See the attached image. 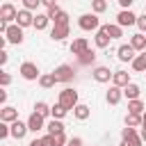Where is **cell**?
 <instances>
[{"label":"cell","instance_id":"cell-47","mask_svg":"<svg viewBox=\"0 0 146 146\" xmlns=\"http://www.w3.org/2000/svg\"><path fill=\"white\" fill-rule=\"evenodd\" d=\"M141 119H144V123H146V112H144V114H141Z\"/></svg>","mask_w":146,"mask_h":146},{"label":"cell","instance_id":"cell-40","mask_svg":"<svg viewBox=\"0 0 146 146\" xmlns=\"http://www.w3.org/2000/svg\"><path fill=\"white\" fill-rule=\"evenodd\" d=\"M66 146H82V139H80V137H71Z\"/></svg>","mask_w":146,"mask_h":146},{"label":"cell","instance_id":"cell-44","mask_svg":"<svg viewBox=\"0 0 146 146\" xmlns=\"http://www.w3.org/2000/svg\"><path fill=\"white\" fill-rule=\"evenodd\" d=\"M41 5H46V7H52V5H57V0H41Z\"/></svg>","mask_w":146,"mask_h":146},{"label":"cell","instance_id":"cell-13","mask_svg":"<svg viewBox=\"0 0 146 146\" xmlns=\"http://www.w3.org/2000/svg\"><path fill=\"white\" fill-rule=\"evenodd\" d=\"M9 125H11V137H14V139H23V137L27 135V130H30L27 121L23 123V121H18V119H16L14 123H9Z\"/></svg>","mask_w":146,"mask_h":146},{"label":"cell","instance_id":"cell-15","mask_svg":"<svg viewBox=\"0 0 146 146\" xmlns=\"http://www.w3.org/2000/svg\"><path fill=\"white\" fill-rule=\"evenodd\" d=\"M68 32H71L68 25H52V30H50V39H52V41H64V39L68 36Z\"/></svg>","mask_w":146,"mask_h":146},{"label":"cell","instance_id":"cell-33","mask_svg":"<svg viewBox=\"0 0 146 146\" xmlns=\"http://www.w3.org/2000/svg\"><path fill=\"white\" fill-rule=\"evenodd\" d=\"M91 9H94V14L107 11V0H91Z\"/></svg>","mask_w":146,"mask_h":146},{"label":"cell","instance_id":"cell-16","mask_svg":"<svg viewBox=\"0 0 146 146\" xmlns=\"http://www.w3.org/2000/svg\"><path fill=\"white\" fill-rule=\"evenodd\" d=\"M128 43H130V46H132L137 52H144V50H146V34H144V32H139V34H132Z\"/></svg>","mask_w":146,"mask_h":146},{"label":"cell","instance_id":"cell-25","mask_svg":"<svg viewBox=\"0 0 146 146\" xmlns=\"http://www.w3.org/2000/svg\"><path fill=\"white\" fill-rule=\"evenodd\" d=\"M89 114H91V112H89V107H87V105H82V103H78V105L73 107V116H75V119H80V121L89 119Z\"/></svg>","mask_w":146,"mask_h":146},{"label":"cell","instance_id":"cell-2","mask_svg":"<svg viewBox=\"0 0 146 146\" xmlns=\"http://www.w3.org/2000/svg\"><path fill=\"white\" fill-rule=\"evenodd\" d=\"M5 39H7L9 43H16V46L23 43V39H25V36H23V27H21L18 23H9V25H7V32H5Z\"/></svg>","mask_w":146,"mask_h":146},{"label":"cell","instance_id":"cell-7","mask_svg":"<svg viewBox=\"0 0 146 146\" xmlns=\"http://www.w3.org/2000/svg\"><path fill=\"white\" fill-rule=\"evenodd\" d=\"M110 41H112V36L107 34V27L105 25H100L98 30H96V36H94V43H96V48H107L110 46Z\"/></svg>","mask_w":146,"mask_h":146},{"label":"cell","instance_id":"cell-3","mask_svg":"<svg viewBox=\"0 0 146 146\" xmlns=\"http://www.w3.org/2000/svg\"><path fill=\"white\" fill-rule=\"evenodd\" d=\"M18 73H21L25 80H39V78H41L39 66H36L34 62H23V64H21V68H18Z\"/></svg>","mask_w":146,"mask_h":146},{"label":"cell","instance_id":"cell-5","mask_svg":"<svg viewBox=\"0 0 146 146\" xmlns=\"http://www.w3.org/2000/svg\"><path fill=\"white\" fill-rule=\"evenodd\" d=\"M59 103H62V105H66L68 110H73V107L78 105V91H75V89H71V87L62 89V91H59Z\"/></svg>","mask_w":146,"mask_h":146},{"label":"cell","instance_id":"cell-30","mask_svg":"<svg viewBox=\"0 0 146 146\" xmlns=\"http://www.w3.org/2000/svg\"><path fill=\"white\" fill-rule=\"evenodd\" d=\"M66 114H68V107H66V105H62V103L57 100V103L52 105V119H64Z\"/></svg>","mask_w":146,"mask_h":146},{"label":"cell","instance_id":"cell-37","mask_svg":"<svg viewBox=\"0 0 146 146\" xmlns=\"http://www.w3.org/2000/svg\"><path fill=\"white\" fill-rule=\"evenodd\" d=\"M137 27L146 34V14H141V16H137Z\"/></svg>","mask_w":146,"mask_h":146},{"label":"cell","instance_id":"cell-10","mask_svg":"<svg viewBox=\"0 0 146 146\" xmlns=\"http://www.w3.org/2000/svg\"><path fill=\"white\" fill-rule=\"evenodd\" d=\"M116 23H119L121 27H128V25H137V16H135L130 9H121V11L116 14Z\"/></svg>","mask_w":146,"mask_h":146},{"label":"cell","instance_id":"cell-1","mask_svg":"<svg viewBox=\"0 0 146 146\" xmlns=\"http://www.w3.org/2000/svg\"><path fill=\"white\" fill-rule=\"evenodd\" d=\"M78 25H80V30H84V32H91V30H98L100 27V21H98V14H82L80 18H78Z\"/></svg>","mask_w":146,"mask_h":146},{"label":"cell","instance_id":"cell-46","mask_svg":"<svg viewBox=\"0 0 146 146\" xmlns=\"http://www.w3.org/2000/svg\"><path fill=\"white\" fill-rule=\"evenodd\" d=\"M139 135H141V139L146 141V123H141V132H139Z\"/></svg>","mask_w":146,"mask_h":146},{"label":"cell","instance_id":"cell-21","mask_svg":"<svg viewBox=\"0 0 146 146\" xmlns=\"http://www.w3.org/2000/svg\"><path fill=\"white\" fill-rule=\"evenodd\" d=\"M39 84H41L43 89H52V87L57 84V78H55V73H41V78H39Z\"/></svg>","mask_w":146,"mask_h":146},{"label":"cell","instance_id":"cell-18","mask_svg":"<svg viewBox=\"0 0 146 146\" xmlns=\"http://www.w3.org/2000/svg\"><path fill=\"white\" fill-rule=\"evenodd\" d=\"M112 84H116V87H125V84H130V73L128 71H114V75H112Z\"/></svg>","mask_w":146,"mask_h":146},{"label":"cell","instance_id":"cell-45","mask_svg":"<svg viewBox=\"0 0 146 146\" xmlns=\"http://www.w3.org/2000/svg\"><path fill=\"white\" fill-rule=\"evenodd\" d=\"M30 146H46V144H43L41 139H32V141H30Z\"/></svg>","mask_w":146,"mask_h":146},{"label":"cell","instance_id":"cell-23","mask_svg":"<svg viewBox=\"0 0 146 146\" xmlns=\"http://www.w3.org/2000/svg\"><path fill=\"white\" fill-rule=\"evenodd\" d=\"M48 23H50V16H48V14H36V16H34V25H32V27H34V30H46V27H48Z\"/></svg>","mask_w":146,"mask_h":146},{"label":"cell","instance_id":"cell-31","mask_svg":"<svg viewBox=\"0 0 146 146\" xmlns=\"http://www.w3.org/2000/svg\"><path fill=\"white\" fill-rule=\"evenodd\" d=\"M141 144H144V139H141V135L137 132V135H132V137L121 139V144H119V146H141Z\"/></svg>","mask_w":146,"mask_h":146},{"label":"cell","instance_id":"cell-11","mask_svg":"<svg viewBox=\"0 0 146 146\" xmlns=\"http://www.w3.org/2000/svg\"><path fill=\"white\" fill-rule=\"evenodd\" d=\"M27 125H30V132H39L46 128V116H41L39 112H32L27 119Z\"/></svg>","mask_w":146,"mask_h":146},{"label":"cell","instance_id":"cell-9","mask_svg":"<svg viewBox=\"0 0 146 146\" xmlns=\"http://www.w3.org/2000/svg\"><path fill=\"white\" fill-rule=\"evenodd\" d=\"M16 16H18V9H16L11 2H5V5L0 7V21L11 23V21H16Z\"/></svg>","mask_w":146,"mask_h":146},{"label":"cell","instance_id":"cell-39","mask_svg":"<svg viewBox=\"0 0 146 146\" xmlns=\"http://www.w3.org/2000/svg\"><path fill=\"white\" fill-rule=\"evenodd\" d=\"M41 141H43L46 146H55V137H52V135H46V137H41Z\"/></svg>","mask_w":146,"mask_h":146},{"label":"cell","instance_id":"cell-27","mask_svg":"<svg viewBox=\"0 0 146 146\" xmlns=\"http://www.w3.org/2000/svg\"><path fill=\"white\" fill-rule=\"evenodd\" d=\"M141 123H144L141 114H135V112H128V114H125V125H130V128H137V125H141Z\"/></svg>","mask_w":146,"mask_h":146},{"label":"cell","instance_id":"cell-22","mask_svg":"<svg viewBox=\"0 0 146 146\" xmlns=\"http://www.w3.org/2000/svg\"><path fill=\"white\" fill-rule=\"evenodd\" d=\"M130 64H132V71H137V73L146 71V50H144L141 55H137V57H135V59H132Z\"/></svg>","mask_w":146,"mask_h":146},{"label":"cell","instance_id":"cell-28","mask_svg":"<svg viewBox=\"0 0 146 146\" xmlns=\"http://www.w3.org/2000/svg\"><path fill=\"white\" fill-rule=\"evenodd\" d=\"M46 130H48V135H57V132H64V123H62V119H52V121L46 125Z\"/></svg>","mask_w":146,"mask_h":146},{"label":"cell","instance_id":"cell-35","mask_svg":"<svg viewBox=\"0 0 146 146\" xmlns=\"http://www.w3.org/2000/svg\"><path fill=\"white\" fill-rule=\"evenodd\" d=\"M52 137H55V146H66V144H68V139H66L64 132H57V135H52Z\"/></svg>","mask_w":146,"mask_h":146},{"label":"cell","instance_id":"cell-29","mask_svg":"<svg viewBox=\"0 0 146 146\" xmlns=\"http://www.w3.org/2000/svg\"><path fill=\"white\" fill-rule=\"evenodd\" d=\"M34 112H39L41 116H52V107H50L48 103H43V100H36V105H34Z\"/></svg>","mask_w":146,"mask_h":146},{"label":"cell","instance_id":"cell-8","mask_svg":"<svg viewBox=\"0 0 146 146\" xmlns=\"http://www.w3.org/2000/svg\"><path fill=\"white\" fill-rule=\"evenodd\" d=\"M137 50L130 46V43H121L119 48H116V57H119V62H132L137 55H135Z\"/></svg>","mask_w":146,"mask_h":146},{"label":"cell","instance_id":"cell-43","mask_svg":"<svg viewBox=\"0 0 146 146\" xmlns=\"http://www.w3.org/2000/svg\"><path fill=\"white\" fill-rule=\"evenodd\" d=\"M0 103H2V105H5V103H7V91H5V89H2V91H0Z\"/></svg>","mask_w":146,"mask_h":146},{"label":"cell","instance_id":"cell-32","mask_svg":"<svg viewBox=\"0 0 146 146\" xmlns=\"http://www.w3.org/2000/svg\"><path fill=\"white\" fill-rule=\"evenodd\" d=\"M105 27H107V34H110L112 39H119V36H123V27H121L119 23H112V25L107 23Z\"/></svg>","mask_w":146,"mask_h":146},{"label":"cell","instance_id":"cell-4","mask_svg":"<svg viewBox=\"0 0 146 146\" xmlns=\"http://www.w3.org/2000/svg\"><path fill=\"white\" fill-rule=\"evenodd\" d=\"M52 73H55L57 82H71V80L75 78V71H73V66H71V64H59Z\"/></svg>","mask_w":146,"mask_h":146},{"label":"cell","instance_id":"cell-17","mask_svg":"<svg viewBox=\"0 0 146 146\" xmlns=\"http://www.w3.org/2000/svg\"><path fill=\"white\" fill-rule=\"evenodd\" d=\"M84 50H89V41H87L84 36L73 39V43H71V52H73V55H82Z\"/></svg>","mask_w":146,"mask_h":146},{"label":"cell","instance_id":"cell-26","mask_svg":"<svg viewBox=\"0 0 146 146\" xmlns=\"http://www.w3.org/2000/svg\"><path fill=\"white\" fill-rule=\"evenodd\" d=\"M128 112H135V114H144V112H146V105H144L139 98H135V100H128Z\"/></svg>","mask_w":146,"mask_h":146},{"label":"cell","instance_id":"cell-20","mask_svg":"<svg viewBox=\"0 0 146 146\" xmlns=\"http://www.w3.org/2000/svg\"><path fill=\"white\" fill-rule=\"evenodd\" d=\"M139 94H141V89H139V84H135V82H130V84H125V87H123V96H125L128 100L139 98Z\"/></svg>","mask_w":146,"mask_h":146},{"label":"cell","instance_id":"cell-6","mask_svg":"<svg viewBox=\"0 0 146 146\" xmlns=\"http://www.w3.org/2000/svg\"><path fill=\"white\" fill-rule=\"evenodd\" d=\"M91 75H94V80H96V82H100V84H105V82H110V80H112V75H114V71H110V66H94V71H91Z\"/></svg>","mask_w":146,"mask_h":146},{"label":"cell","instance_id":"cell-12","mask_svg":"<svg viewBox=\"0 0 146 146\" xmlns=\"http://www.w3.org/2000/svg\"><path fill=\"white\" fill-rule=\"evenodd\" d=\"M121 98H123V89L116 87V84H112V87L107 89V94H105V100H107L110 105H119Z\"/></svg>","mask_w":146,"mask_h":146},{"label":"cell","instance_id":"cell-24","mask_svg":"<svg viewBox=\"0 0 146 146\" xmlns=\"http://www.w3.org/2000/svg\"><path fill=\"white\" fill-rule=\"evenodd\" d=\"M78 62H80L82 66H89V64H94V62H96V52L89 48V50H84L82 55H78Z\"/></svg>","mask_w":146,"mask_h":146},{"label":"cell","instance_id":"cell-41","mask_svg":"<svg viewBox=\"0 0 146 146\" xmlns=\"http://www.w3.org/2000/svg\"><path fill=\"white\" fill-rule=\"evenodd\" d=\"M116 2H119V5L123 7V9H130V5H132L135 0H116Z\"/></svg>","mask_w":146,"mask_h":146},{"label":"cell","instance_id":"cell-14","mask_svg":"<svg viewBox=\"0 0 146 146\" xmlns=\"http://www.w3.org/2000/svg\"><path fill=\"white\" fill-rule=\"evenodd\" d=\"M14 23H18L21 27H30V25H34V16H32V11H30V9H25V7H23V9L18 11V16H16V21H14Z\"/></svg>","mask_w":146,"mask_h":146},{"label":"cell","instance_id":"cell-36","mask_svg":"<svg viewBox=\"0 0 146 146\" xmlns=\"http://www.w3.org/2000/svg\"><path fill=\"white\" fill-rule=\"evenodd\" d=\"M39 5H41V0H23V7H25V9H30V11H34Z\"/></svg>","mask_w":146,"mask_h":146},{"label":"cell","instance_id":"cell-42","mask_svg":"<svg viewBox=\"0 0 146 146\" xmlns=\"http://www.w3.org/2000/svg\"><path fill=\"white\" fill-rule=\"evenodd\" d=\"M7 59H9V55L5 50H0V64H7Z\"/></svg>","mask_w":146,"mask_h":146},{"label":"cell","instance_id":"cell-34","mask_svg":"<svg viewBox=\"0 0 146 146\" xmlns=\"http://www.w3.org/2000/svg\"><path fill=\"white\" fill-rule=\"evenodd\" d=\"M52 23H55V25H68V14L62 9V11H59V14L52 18Z\"/></svg>","mask_w":146,"mask_h":146},{"label":"cell","instance_id":"cell-38","mask_svg":"<svg viewBox=\"0 0 146 146\" xmlns=\"http://www.w3.org/2000/svg\"><path fill=\"white\" fill-rule=\"evenodd\" d=\"M9 82H11V75H9L7 71H2V73H0V84H2V87H7Z\"/></svg>","mask_w":146,"mask_h":146},{"label":"cell","instance_id":"cell-19","mask_svg":"<svg viewBox=\"0 0 146 146\" xmlns=\"http://www.w3.org/2000/svg\"><path fill=\"white\" fill-rule=\"evenodd\" d=\"M16 119H18V110H16V107H9V105H5V107L0 110V121L14 123Z\"/></svg>","mask_w":146,"mask_h":146}]
</instances>
